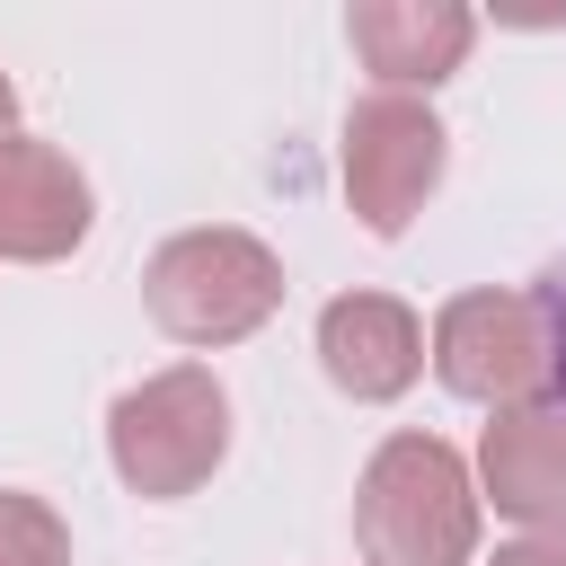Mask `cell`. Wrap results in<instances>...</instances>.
Masks as SVG:
<instances>
[{"mask_svg":"<svg viewBox=\"0 0 566 566\" xmlns=\"http://www.w3.org/2000/svg\"><path fill=\"white\" fill-rule=\"evenodd\" d=\"M478 478L442 433H389L354 486L363 566H478Z\"/></svg>","mask_w":566,"mask_h":566,"instance_id":"cell-1","label":"cell"},{"mask_svg":"<svg viewBox=\"0 0 566 566\" xmlns=\"http://www.w3.org/2000/svg\"><path fill=\"white\" fill-rule=\"evenodd\" d=\"M142 301L177 345H239L283 310V256L256 230H177L142 265Z\"/></svg>","mask_w":566,"mask_h":566,"instance_id":"cell-2","label":"cell"},{"mask_svg":"<svg viewBox=\"0 0 566 566\" xmlns=\"http://www.w3.org/2000/svg\"><path fill=\"white\" fill-rule=\"evenodd\" d=\"M106 460L142 504L195 495L230 460V389L203 363H168L106 407Z\"/></svg>","mask_w":566,"mask_h":566,"instance_id":"cell-3","label":"cell"},{"mask_svg":"<svg viewBox=\"0 0 566 566\" xmlns=\"http://www.w3.org/2000/svg\"><path fill=\"white\" fill-rule=\"evenodd\" d=\"M424 363L451 398L469 407H522V398H548L557 389V363H548V318L531 292H451L433 310V336H424Z\"/></svg>","mask_w":566,"mask_h":566,"instance_id":"cell-4","label":"cell"},{"mask_svg":"<svg viewBox=\"0 0 566 566\" xmlns=\"http://www.w3.org/2000/svg\"><path fill=\"white\" fill-rule=\"evenodd\" d=\"M442 168H451V133L424 97H398V88L354 97L345 142H336V177H345V203L371 239H407V221L424 212Z\"/></svg>","mask_w":566,"mask_h":566,"instance_id":"cell-5","label":"cell"},{"mask_svg":"<svg viewBox=\"0 0 566 566\" xmlns=\"http://www.w3.org/2000/svg\"><path fill=\"white\" fill-rule=\"evenodd\" d=\"M478 504H495L522 531H566V398L495 407L478 433Z\"/></svg>","mask_w":566,"mask_h":566,"instance_id":"cell-6","label":"cell"},{"mask_svg":"<svg viewBox=\"0 0 566 566\" xmlns=\"http://www.w3.org/2000/svg\"><path fill=\"white\" fill-rule=\"evenodd\" d=\"M88 221H97V195L71 168V150L9 133L0 142V256L9 265H62L88 239Z\"/></svg>","mask_w":566,"mask_h":566,"instance_id":"cell-7","label":"cell"},{"mask_svg":"<svg viewBox=\"0 0 566 566\" xmlns=\"http://www.w3.org/2000/svg\"><path fill=\"white\" fill-rule=\"evenodd\" d=\"M318 371L354 407H389L424 371V318L398 292H336L318 310Z\"/></svg>","mask_w":566,"mask_h":566,"instance_id":"cell-8","label":"cell"},{"mask_svg":"<svg viewBox=\"0 0 566 566\" xmlns=\"http://www.w3.org/2000/svg\"><path fill=\"white\" fill-rule=\"evenodd\" d=\"M345 44L363 53V71L380 88L416 97V88H442L469 62L478 9H460V0H354L345 9Z\"/></svg>","mask_w":566,"mask_h":566,"instance_id":"cell-9","label":"cell"},{"mask_svg":"<svg viewBox=\"0 0 566 566\" xmlns=\"http://www.w3.org/2000/svg\"><path fill=\"white\" fill-rule=\"evenodd\" d=\"M0 566H71V522L27 486H0Z\"/></svg>","mask_w":566,"mask_h":566,"instance_id":"cell-10","label":"cell"},{"mask_svg":"<svg viewBox=\"0 0 566 566\" xmlns=\"http://www.w3.org/2000/svg\"><path fill=\"white\" fill-rule=\"evenodd\" d=\"M531 301H539V318H548V363H557V398H566V256L531 283Z\"/></svg>","mask_w":566,"mask_h":566,"instance_id":"cell-11","label":"cell"},{"mask_svg":"<svg viewBox=\"0 0 566 566\" xmlns=\"http://www.w3.org/2000/svg\"><path fill=\"white\" fill-rule=\"evenodd\" d=\"M486 566H566V531H522V539H504Z\"/></svg>","mask_w":566,"mask_h":566,"instance_id":"cell-12","label":"cell"},{"mask_svg":"<svg viewBox=\"0 0 566 566\" xmlns=\"http://www.w3.org/2000/svg\"><path fill=\"white\" fill-rule=\"evenodd\" d=\"M18 133V88H9V71H0V142Z\"/></svg>","mask_w":566,"mask_h":566,"instance_id":"cell-13","label":"cell"}]
</instances>
